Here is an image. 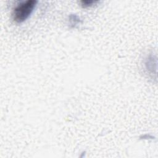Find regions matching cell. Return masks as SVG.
I'll use <instances>...</instances> for the list:
<instances>
[{"label":"cell","mask_w":158,"mask_h":158,"mask_svg":"<svg viewBox=\"0 0 158 158\" xmlns=\"http://www.w3.org/2000/svg\"><path fill=\"white\" fill-rule=\"evenodd\" d=\"M36 2V1L28 0L20 3L13 10L12 16L14 20L18 23L25 21L33 12Z\"/></svg>","instance_id":"6da1fadb"},{"label":"cell","mask_w":158,"mask_h":158,"mask_svg":"<svg viewBox=\"0 0 158 158\" xmlns=\"http://www.w3.org/2000/svg\"><path fill=\"white\" fill-rule=\"evenodd\" d=\"M93 3H94V1H81V4L83 7H87L89 6H91Z\"/></svg>","instance_id":"7a4b0ae2"}]
</instances>
